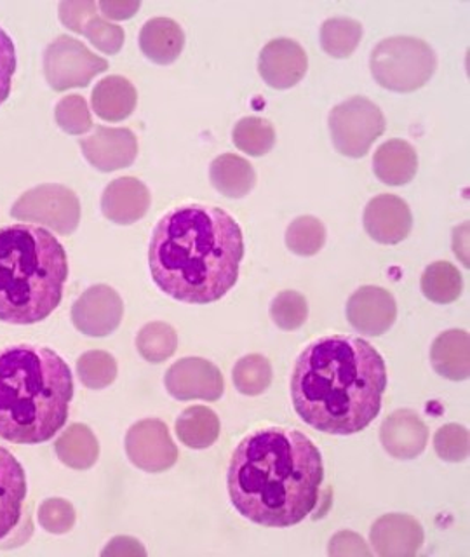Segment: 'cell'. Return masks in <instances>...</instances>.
I'll return each mask as SVG.
<instances>
[{"label": "cell", "instance_id": "obj_1", "mask_svg": "<svg viewBox=\"0 0 470 557\" xmlns=\"http://www.w3.org/2000/svg\"><path fill=\"white\" fill-rule=\"evenodd\" d=\"M322 479L318 446L300 431L270 426L240 441L226 484L240 516L261 527L287 528L316 509Z\"/></svg>", "mask_w": 470, "mask_h": 557}, {"label": "cell", "instance_id": "obj_2", "mask_svg": "<svg viewBox=\"0 0 470 557\" xmlns=\"http://www.w3.org/2000/svg\"><path fill=\"white\" fill-rule=\"evenodd\" d=\"M385 388L383 357L357 336L316 339L298 357L292 376L296 413L324 434L364 431L379 417Z\"/></svg>", "mask_w": 470, "mask_h": 557}, {"label": "cell", "instance_id": "obj_3", "mask_svg": "<svg viewBox=\"0 0 470 557\" xmlns=\"http://www.w3.org/2000/svg\"><path fill=\"white\" fill-rule=\"evenodd\" d=\"M243 231L231 214L202 205L180 206L159 220L148 265L162 293L185 304L220 300L239 278Z\"/></svg>", "mask_w": 470, "mask_h": 557}, {"label": "cell", "instance_id": "obj_4", "mask_svg": "<svg viewBox=\"0 0 470 557\" xmlns=\"http://www.w3.org/2000/svg\"><path fill=\"white\" fill-rule=\"evenodd\" d=\"M72 397V371L52 348L22 344L0 350V440H52L65 425Z\"/></svg>", "mask_w": 470, "mask_h": 557}, {"label": "cell", "instance_id": "obj_5", "mask_svg": "<svg viewBox=\"0 0 470 557\" xmlns=\"http://www.w3.org/2000/svg\"><path fill=\"white\" fill-rule=\"evenodd\" d=\"M69 260L42 226L0 228V321L28 326L48 319L63 298Z\"/></svg>", "mask_w": 470, "mask_h": 557}, {"label": "cell", "instance_id": "obj_6", "mask_svg": "<svg viewBox=\"0 0 470 557\" xmlns=\"http://www.w3.org/2000/svg\"><path fill=\"white\" fill-rule=\"evenodd\" d=\"M371 74L388 91L413 92L434 75L437 58L429 44L415 37H391L371 52Z\"/></svg>", "mask_w": 470, "mask_h": 557}, {"label": "cell", "instance_id": "obj_7", "mask_svg": "<svg viewBox=\"0 0 470 557\" xmlns=\"http://www.w3.org/2000/svg\"><path fill=\"white\" fill-rule=\"evenodd\" d=\"M330 131L333 145L342 156L361 159L383 135L385 117L373 101L354 96L331 110Z\"/></svg>", "mask_w": 470, "mask_h": 557}, {"label": "cell", "instance_id": "obj_8", "mask_svg": "<svg viewBox=\"0 0 470 557\" xmlns=\"http://www.w3.org/2000/svg\"><path fill=\"white\" fill-rule=\"evenodd\" d=\"M20 222L39 223L60 235L74 234L81 223V202L74 190L60 183H44L25 191L11 208Z\"/></svg>", "mask_w": 470, "mask_h": 557}, {"label": "cell", "instance_id": "obj_9", "mask_svg": "<svg viewBox=\"0 0 470 557\" xmlns=\"http://www.w3.org/2000/svg\"><path fill=\"white\" fill-rule=\"evenodd\" d=\"M109 70V61L96 57L81 40L60 35L44 52V75L49 87L61 92L86 87L96 75Z\"/></svg>", "mask_w": 470, "mask_h": 557}, {"label": "cell", "instance_id": "obj_10", "mask_svg": "<svg viewBox=\"0 0 470 557\" xmlns=\"http://www.w3.org/2000/svg\"><path fill=\"white\" fill-rule=\"evenodd\" d=\"M126 453L133 466L150 474L164 472L178 460V448L170 429L157 418H147L131 426L126 435Z\"/></svg>", "mask_w": 470, "mask_h": 557}, {"label": "cell", "instance_id": "obj_11", "mask_svg": "<svg viewBox=\"0 0 470 557\" xmlns=\"http://www.w3.org/2000/svg\"><path fill=\"white\" fill-rule=\"evenodd\" d=\"M124 304L119 293L107 284H98L78 296L72 307V322L91 338L112 335L121 324Z\"/></svg>", "mask_w": 470, "mask_h": 557}, {"label": "cell", "instance_id": "obj_12", "mask_svg": "<svg viewBox=\"0 0 470 557\" xmlns=\"http://www.w3.org/2000/svg\"><path fill=\"white\" fill-rule=\"evenodd\" d=\"M164 385L174 399L218 400L225 392L222 371L202 357H185L171 366Z\"/></svg>", "mask_w": 470, "mask_h": 557}, {"label": "cell", "instance_id": "obj_13", "mask_svg": "<svg viewBox=\"0 0 470 557\" xmlns=\"http://www.w3.org/2000/svg\"><path fill=\"white\" fill-rule=\"evenodd\" d=\"M78 145L87 162L101 173L129 168L138 156V139L127 127L98 126L91 136L78 139Z\"/></svg>", "mask_w": 470, "mask_h": 557}, {"label": "cell", "instance_id": "obj_14", "mask_svg": "<svg viewBox=\"0 0 470 557\" xmlns=\"http://www.w3.org/2000/svg\"><path fill=\"white\" fill-rule=\"evenodd\" d=\"M396 318V298L383 287H359L347 304L348 322L361 335H385L394 326Z\"/></svg>", "mask_w": 470, "mask_h": 557}, {"label": "cell", "instance_id": "obj_15", "mask_svg": "<svg viewBox=\"0 0 470 557\" xmlns=\"http://www.w3.org/2000/svg\"><path fill=\"white\" fill-rule=\"evenodd\" d=\"M309 69V58L300 44L293 39L270 40L261 49L258 72L274 89H289L300 83Z\"/></svg>", "mask_w": 470, "mask_h": 557}, {"label": "cell", "instance_id": "obj_16", "mask_svg": "<svg viewBox=\"0 0 470 557\" xmlns=\"http://www.w3.org/2000/svg\"><path fill=\"white\" fill-rule=\"evenodd\" d=\"M413 225L409 206L400 197L382 194L370 200L364 211V228L380 244H399Z\"/></svg>", "mask_w": 470, "mask_h": 557}, {"label": "cell", "instance_id": "obj_17", "mask_svg": "<svg viewBox=\"0 0 470 557\" xmlns=\"http://www.w3.org/2000/svg\"><path fill=\"white\" fill-rule=\"evenodd\" d=\"M374 553L382 557H411L423 544V530L408 513H387L370 531Z\"/></svg>", "mask_w": 470, "mask_h": 557}, {"label": "cell", "instance_id": "obj_18", "mask_svg": "<svg viewBox=\"0 0 470 557\" xmlns=\"http://www.w3.org/2000/svg\"><path fill=\"white\" fill-rule=\"evenodd\" d=\"M380 441L391 457L413 460L425 449L429 429L411 409H397L382 423Z\"/></svg>", "mask_w": 470, "mask_h": 557}, {"label": "cell", "instance_id": "obj_19", "mask_svg": "<svg viewBox=\"0 0 470 557\" xmlns=\"http://www.w3.org/2000/svg\"><path fill=\"white\" fill-rule=\"evenodd\" d=\"M152 196L144 182L133 176L113 180L104 188L101 211L104 218L118 225H133L147 214Z\"/></svg>", "mask_w": 470, "mask_h": 557}, {"label": "cell", "instance_id": "obj_20", "mask_svg": "<svg viewBox=\"0 0 470 557\" xmlns=\"http://www.w3.org/2000/svg\"><path fill=\"white\" fill-rule=\"evenodd\" d=\"M26 475L13 453L0 446V540L13 533L22 519L26 498Z\"/></svg>", "mask_w": 470, "mask_h": 557}, {"label": "cell", "instance_id": "obj_21", "mask_svg": "<svg viewBox=\"0 0 470 557\" xmlns=\"http://www.w3.org/2000/svg\"><path fill=\"white\" fill-rule=\"evenodd\" d=\"M139 48L157 65H170L185 48V34L174 20L153 17L139 32Z\"/></svg>", "mask_w": 470, "mask_h": 557}, {"label": "cell", "instance_id": "obj_22", "mask_svg": "<svg viewBox=\"0 0 470 557\" xmlns=\"http://www.w3.org/2000/svg\"><path fill=\"white\" fill-rule=\"evenodd\" d=\"M136 103H138L136 87L121 75H109V77L101 78L92 89V110L103 121H124L135 112Z\"/></svg>", "mask_w": 470, "mask_h": 557}, {"label": "cell", "instance_id": "obj_23", "mask_svg": "<svg viewBox=\"0 0 470 557\" xmlns=\"http://www.w3.org/2000/svg\"><path fill=\"white\" fill-rule=\"evenodd\" d=\"M376 178L391 187H400L415 178L418 171V156L405 139H388L376 148L373 157Z\"/></svg>", "mask_w": 470, "mask_h": 557}, {"label": "cell", "instance_id": "obj_24", "mask_svg": "<svg viewBox=\"0 0 470 557\" xmlns=\"http://www.w3.org/2000/svg\"><path fill=\"white\" fill-rule=\"evenodd\" d=\"M469 345L467 331L449 330L441 333L431 348V361L435 373L453 382L469 379Z\"/></svg>", "mask_w": 470, "mask_h": 557}, {"label": "cell", "instance_id": "obj_25", "mask_svg": "<svg viewBox=\"0 0 470 557\" xmlns=\"http://www.w3.org/2000/svg\"><path fill=\"white\" fill-rule=\"evenodd\" d=\"M211 183L220 194L231 199L248 196L257 183V173L244 157L223 153L209 168Z\"/></svg>", "mask_w": 470, "mask_h": 557}, {"label": "cell", "instance_id": "obj_26", "mask_svg": "<svg viewBox=\"0 0 470 557\" xmlns=\"http://www.w3.org/2000/svg\"><path fill=\"white\" fill-rule=\"evenodd\" d=\"M54 451L63 466L75 470L91 469L100 457V443L95 432L84 423H72L61 432L54 444Z\"/></svg>", "mask_w": 470, "mask_h": 557}, {"label": "cell", "instance_id": "obj_27", "mask_svg": "<svg viewBox=\"0 0 470 557\" xmlns=\"http://www.w3.org/2000/svg\"><path fill=\"white\" fill-rule=\"evenodd\" d=\"M176 435L190 449L209 448L220 435V418L206 406H191L176 420Z\"/></svg>", "mask_w": 470, "mask_h": 557}, {"label": "cell", "instance_id": "obj_28", "mask_svg": "<svg viewBox=\"0 0 470 557\" xmlns=\"http://www.w3.org/2000/svg\"><path fill=\"white\" fill-rule=\"evenodd\" d=\"M463 289V278L457 267L448 261H435L426 267L422 275V292L426 300L434 304H453Z\"/></svg>", "mask_w": 470, "mask_h": 557}, {"label": "cell", "instance_id": "obj_29", "mask_svg": "<svg viewBox=\"0 0 470 557\" xmlns=\"http://www.w3.org/2000/svg\"><path fill=\"white\" fill-rule=\"evenodd\" d=\"M136 348L145 361L159 364L176 352L178 335L168 322H148L136 336Z\"/></svg>", "mask_w": 470, "mask_h": 557}, {"label": "cell", "instance_id": "obj_30", "mask_svg": "<svg viewBox=\"0 0 470 557\" xmlns=\"http://www.w3.org/2000/svg\"><path fill=\"white\" fill-rule=\"evenodd\" d=\"M362 25L350 17H330L321 26V46L333 58H348L361 42Z\"/></svg>", "mask_w": 470, "mask_h": 557}, {"label": "cell", "instance_id": "obj_31", "mask_svg": "<svg viewBox=\"0 0 470 557\" xmlns=\"http://www.w3.org/2000/svg\"><path fill=\"white\" fill-rule=\"evenodd\" d=\"M232 141L240 152L251 157L269 153L275 145V129L269 121L261 117H244L232 131Z\"/></svg>", "mask_w": 470, "mask_h": 557}, {"label": "cell", "instance_id": "obj_32", "mask_svg": "<svg viewBox=\"0 0 470 557\" xmlns=\"http://www.w3.org/2000/svg\"><path fill=\"white\" fill-rule=\"evenodd\" d=\"M232 380L244 396H260L272 383V366L267 357L251 354L234 366Z\"/></svg>", "mask_w": 470, "mask_h": 557}, {"label": "cell", "instance_id": "obj_33", "mask_svg": "<svg viewBox=\"0 0 470 557\" xmlns=\"http://www.w3.org/2000/svg\"><path fill=\"white\" fill-rule=\"evenodd\" d=\"M326 243V228L316 216H300L286 231L287 248L298 257H313Z\"/></svg>", "mask_w": 470, "mask_h": 557}, {"label": "cell", "instance_id": "obj_34", "mask_svg": "<svg viewBox=\"0 0 470 557\" xmlns=\"http://www.w3.org/2000/svg\"><path fill=\"white\" fill-rule=\"evenodd\" d=\"M77 376L87 388L101 391L112 385L118 379V362L112 354L103 350H89L78 357Z\"/></svg>", "mask_w": 470, "mask_h": 557}, {"label": "cell", "instance_id": "obj_35", "mask_svg": "<svg viewBox=\"0 0 470 557\" xmlns=\"http://www.w3.org/2000/svg\"><path fill=\"white\" fill-rule=\"evenodd\" d=\"M270 318L281 330H298L309 318V304L298 292L279 293L270 305Z\"/></svg>", "mask_w": 470, "mask_h": 557}, {"label": "cell", "instance_id": "obj_36", "mask_svg": "<svg viewBox=\"0 0 470 557\" xmlns=\"http://www.w3.org/2000/svg\"><path fill=\"white\" fill-rule=\"evenodd\" d=\"M58 126L69 135H84L92 129L91 112L86 100L81 95H70L61 98L54 109Z\"/></svg>", "mask_w": 470, "mask_h": 557}, {"label": "cell", "instance_id": "obj_37", "mask_svg": "<svg viewBox=\"0 0 470 557\" xmlns=\"http://www.w3.org/2000/svg\"><path fill=\"white\" fill-rule=\"evenodd\" d=\"M435 453L446 461H463L469 457V431L466 426L449 423L435 432Z\"/></svg>", "mask_w": 470, "mask_h": 557}, {"label": "cell", "instance_id": "obj_38", "mask_svg": "<svg viewBox=\"0 0 470 557\" xmlns=\"http://www.w3.org/2000/svg\"><path fill=\"white\" fill-rule=\"evenodd\" d=\"M39 522L51 535H65L75 524L74 505L65 498H48L40 504Z\"/></svg>", "mask_w": 470, "mask_h": 557}, {"label": "cell", "instance_id": "obj_39", "mask_svg": "<svg viewBox=\"0 0 470 557\" xmlns=\"http://www.w3.org/2000/svg\"><path fill=\"white\" fill-rule=\"evenodd\" d=\"M84 37L104 54H118L124 44V30L121 26L107 22L104 17L92 16L87 20Z\"/></svg>", "mask_w": 470, "mask_h": 557}, {"label": "cell", "instance_id": "obj_40", "mask_svg": "<svg viewBox=\"0 0 470 557\" xmlns=\"http://www.w3.org/2000/svg\"><path fill=\"white\" fill-rule=\"evenodd\" d=\"M96 11L98 4L92 0H65L58 8L61 23L75 34H83L87 20L96 16Z\"/></svg>", "mask_w": 470, "mask_h": 557}, {"label": "cell", "instance_id": "obj_41", "mask_svg": "<svg viewBox=\"0 0 470 557\" xmlns=\"http://www.w3.org/2000/svg\"><path fill=\"white\" fill-rule=\"evenodd\" d=\"M14 72H16V46L8 32L0 26V104L8 100Z\"/></svg>", "mask_w": 470, "mask_h": 557}, {"label": "cell", "instance_id": "obj_42", "mask_svg": "<svg viewBox=\"0 0 470 557\" xmlns=\"http://www.w3.org/2000/svg\"><path fill=\"white\" fill-rule=\"evenodd\" d=\"M330 556H371L364 540L350 531H342L331 539Z\"/></svg>", "mask_w": 470, "mask_h": 557}, {"label": "cell", "instance_id": "obj_43", "mask_svg": "<svg viewBox=\"0 0 470 557\" xmlns=\"http://www.w3.org/2000/svg\"><path fill=\"white\" fill-rule=\"evenodd\" d=\"M141 8L139 0H103L98 2V9L103 13L104 17L122 22V20H129L135 16Z\"/></svg>", "mask_w": 470, "mask_h": 557}, {"label": "cell", "instance_id": "obj_44", "mask_svg": "<svg viewBox=\"0 0 470 557\" xmlns=\"http://www.w3.org/2000/svg\"><path fill=\"white\" fill-rule=\"evenodd\" d=\"M101 556H147L144 545L131 536H115L103 548Z\"/></svg>", "mask_w": 470, "mask_h": 557}]
</instances>
